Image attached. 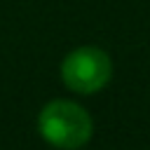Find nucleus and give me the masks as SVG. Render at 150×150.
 Wrapping results in <instances>:
<instances>
[{
	"label": "nucleus",
	"mask_w": 150,
	"mask_h": 150,
	"mask_svg": "<svg viewBox=\"0 0 150 150\" xmlns=\"http://www.w3.org/2000/svg\"><path fill=\"white\" fill-rule=\"evenodd\" d=\"M38 129L49 145L59 150H77L91 138L94 122L89 112L75 101L56 98L40 110Z\"/></svg>",
	"instance_id": "nucleus-1"
},
{
	"label": "nucleus",
	"mask_w": 150,
	"mask_h": 150,
	"mask_svg": "<svg viewBox=\"0 0 150 150\" xmlns=\"http://www.w3.org/2000/svg\"><path fill=\"white\" fill-rule=\"evenodd\" d=\"M112 61L98 47H77L61 63V77L70 91L94 94L110 82Z\"/></svg>",
	"instance_id": "nucleus-2"
}]
</instances>
